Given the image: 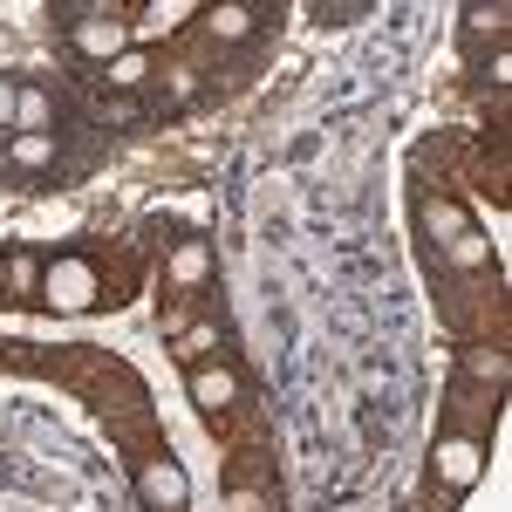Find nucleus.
Masks as SVG:
<instances>
[{
	"label": "nucleus",
	"mask_w": 512,
	"mask_h": 512,
	"mask_svg": "<svg viewBox=\"0 0 512 512\" xmlns=\"http://www.w3.org/2000/svg\"><path fill=\"white\" fill-rule=\"evenodd\" d=\"M41 301H48L55 315H89V308L103 301V274H96V260H82V253H55V260L41 267Z\"/></svg>",
	"instance_id": "nucleus-1"
},
{
	"label": "nucleus",
	"mask_w": 512,
	"mask_h": 512,
	"mask_svg": "<svg viewBox=\"0 0 512 512\" xmlns=\"http://www.w3.org/2000/svg\"><path fill=\"white\" fill-rule=\"evenodd\" d=\"M69 14H76V28H69L76 55H96V62H117V55H130V21H123L117 7L82 0V7H69Z\"/></svg>",
	"instance_id": "nucleus-2"
},
{
	"label": "nucleus",
	"mask_w": 512,
	"mask_h": 512,
	"mask_svg": "<svg viewBox=\"0 0 512 512\" xmlns=\"http://www.w3.org/2000/svg\"><path fill=\"white\" fill-rule=\"evenodd\" d=\"M137 492H144V506H151V512H185V499H192V478H185V465H178V458H144Z\"/></svg>",
	"instance_id": "nucleus-3"
},
{
	"label": "nucleus",
	"mask_w": 512,
	"mask_h": 512,
	"mask_svg": "<svg viewBox=\"0 0 512 512\" xmlns=\"http://www.w3.org/2000/svg\"><path fill=\"white\" fill-rule=\"evenodd\" d=\"M478 472H485V451H478L472 437H451V444H437V478H444L451 492L478 485Z\"/></svg>",
	"instance_id": "nucleus-4"
},
{
	"label": "nucleus",
	"mask_w": 512,
	"mask_h": 512,
	"mask_svg": "<svg viewBox=\"0 0 512 512\" xmlns=\"http://www.w3.org/2000/svg\"><path fill=\"white\" fill-rule=\"evenodd\" d=\"M260 14H267V7H253V0H219L205 21H212V35H219V41H246L253 28H260Z\"/></svg>",
	"instance_id": "nucleus-5"
},
{
	"label": "nucleus",
	"mask_w": 512,
	"mask_h": 512,
	"mask_svg": "<svg viewBox=\"0 0 512 512\" xmlns=\"http://www.w3.org/2000/svg\"><path fill=\"white\" fill-rule=\"evenodd\" d=\"M185 14H198L192 0H151V7H137V21H130V35H171V28H178V21H185Z\"/></svg>",
	"instance_id": "nucleus-6"
},
{
	"label": "nucleus",
	"mask_w": 512,
	"mask_h": 512,
	"mask_svg": "<svg viewBox=\"0 0 512 512\" xmlns=\"http://www.w3.org/2000/svg\"><path fill=\"white\" fill-rule=\"evenodd\" d=\"M233 396H239L233 369H192V403H198V410H226Z\"/></svg>",
	"instance_id": "nucleus-7"
},
{
	"label": "nucleus",
	"mask_w": 512,
	"mask_h": 512,
	"mask_svg": "<svg viewBox=\"0 0 512 512\" xmlns=\"http://www.w3.org/2000/svg\"><path fill=\"white\" fill-rule=\"evenodd\" d=\"M205 274H212V246H205V239H185V246L171 253V280L192 287V280H205Z\"/></svg>",
	"instance_id": "nucleus-8"
},
{
	"label": "nucleus",
	"mask_w": 512,
	"mask_h": 512,
	"mask_svg": "<svg viewBox=\"0 0 512 512\" xmlns=\"http://www.w3.org/2000/svg\"><path fill=\"white\" fill-rule=\"evenodd\" d=\"M7 158L21 164V171H41V164H55V137H48V130H21V137L7 144Z\"/></svg>",
	"instance_id": "nucleus-9"
},
{
	"label": "nucleus",
	"mask_w": 512,
	"mask_h": 512,
	"mask_svg": "<svg viewBox=\"0 0 512 512\" xmlns=\"http://www.w3.org/2000/svg\"><path fill=\"white\" fill-rule=\"evenodd\" d=\"M144 76H151V62H144V55H137V48H130V55H117V62H110V89H144Z\"/></svg>",
	"instance_id": "nucleus-10"
},
{
	"label": "nucleus",
	"mask_w": 512,
	"mask_h": 512,
	"mask_svg": "<svg viewBox=\"0 0 512 512\" xmlns=\"http://www.w3.org/2000/svg\"><path fill=\"white\" fill-rule=\"evenodd\" d=\"M48 123V96L41 89H21V110H14V130H41Z\"/></svg>",
	"instance_id": "nucleus-11"
},
{
	"label": "nucleus",
	"mask_w": 512,
	"mask_h": 512,
	"mask_svg": "<svg viewBox=\"0 0 512 512\" xmlns=\"http://www.w3.org/2000/svg\"><path fill=\"white\" fill-rule=\"evenodd\" d=\"M14 110H21V82H0V130H14Z\"/></svg>",
	"instance_id": "nucleus-12"
},
{
	"label": "nucleus",
	"mask_w": 512,
	"mask_h": 512,
	"mask_svg": "<svg viewBox=\"0 0 512 512\" xmlns=\"http://www.w3.org/2000/svg\"><path fill=\"white\" fill-rule=\"evenodd\" d=\"M465 21H472V28H506V7H499V0H492V7H465Z\"/></svg>",
	"instance_id": "nucleus-13"
},
{
	"label": "nucleus",
	"mask_w": 512,
	"mask_h": 512,
	"mask_svg": "<svg viewBox=\"0 0 512 512\" xmlns=\"http://www.w3.org/2000/svg\"><path fill=\"white\" fill-rule=\"evenodd\" d=\"M0 287H7V260H0Z\"/></svg>",
	"instance_id": "nucleus-14"
}]
</instances>
